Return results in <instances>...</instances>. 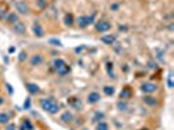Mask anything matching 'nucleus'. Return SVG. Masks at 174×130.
I'll return each instance as SVG.
<instances>
[{"label": "nucleus", "instance_id": "nucleus-1", "mask_svg": "<svg viewBox=\"0 0 174 130\" xmlns=\"http://www.w3.org/2000/svg\"><path fill=\"white\" fill-rule=\"evenodd\" d=\"M41 107H42V109L43 111H46L49 113H51V114H55L59 112V104H58L55 102V99L53 98H47V99H42L41 100Z\"/></svg>", "mask_w": 174, "mask_h": 130}, {"label": "nucleus", "instance_id": "nucleus-2", "mask_svg": "<svg viewBox=\"0 0 174 130\" xmlns=\"http://www.w3.org/2000/svg\"><path fill=\"white\" fill-rule=\"evenodd\" d=\"M54 69L59 76H66V74L69 73V70H71L69 65L64 60H62V59H56L54 61Z\"/></svg>", "mask_w": 174, "mask_h": 130}, {"label": "nucleus", "instance_id": "nucleus-3", "mask_svg": "<svg viewBox=\"0 0 174 130\" xmlns=\"http://www.w3.org/2000/svg\"><path fill=\"white\" fill-rule=\"evenodd\" d=\"M94 17H96V14H92V16H80L77 18V26L80 29H85L86 26L93 24Z\"/></svg>", "mask_w": 174, "mask_h": 130}, {"label": "nucleus", "instance_id": "nucleus-4", "mask_svg": "<svg viewBox=\"0 0 174 130\" xmlns=\"http://www.w3.org/2000/svg\"><path fill=\"white\" fill-rule=\"evenodd\" d=\"M12 30H13V33H16V34H18V35H24L25 31H26V26H25L24 22H21V21H17L16 24H13Z\"/></svg>", "mask_w": 174, "mask_h": 130}, {"label": "nucleus", "instance_id": "nucleus-5", "mask_svg": "<svg viewBox=\"0 0 174 130\" xmlns=\"http://www.w3.org/2000/svg\"><path fill=\"white\" fill-rule=\"evenodd\" d=\"M111 29V25L107 22V21H100V22L96 24V30L98 33H106Z\"/></svg>", "mask_w": 174, "mask_h": 130}, {"label": "nucleus", "instance_id": "nucleus-6", "mask_svg": "<svg viewBox=\"0 0 174 130\" xmlns=\"http://www.w3.org/2000/svg\"><path fill=\"white\" fill-rule=\"evenodd\" d=\"M140 90L146 94H151V92H155L157 90V86L155 83H151V82H146L140 86Z\"/></svg>", "mask_w": 174, "mask_h": 130}, {"label": "nucleus", "instance_id": "nucleus-7", "mask_svg": "<svg viewBox=\"0 0 174 130\" xmlns=\"http://www.w3.org/2000/svg\"><path fill=\"white\" fill-rule=\"evenodd\" d=\"M14 5H16V9H17L18 13H21V14H29V7H28V4L25 2H17Z\"/></svg>", "mask_w": 174, "mask_h": 130}, {"label": "nucleus", "instance_id": "nucleus-8", "mask_svg": "<svg viewBox=\"0 0 174 130\" xmlns=\"http://www.w3.org/2000/svg\"><path fill=\"white\" fill-rule=\"evenodd\" d=\"M115 35L114 34H106V35H102L101 37V42L102 43H105V44H107V46H110V44H113V43L115 42Z\"/></svg>", "mask_w": 174, "mask_h": 130}, {"label": "nucleus", "instance_id": "nucleus-9", "mask_svg": "<svg viewBox=\"0 0 174 130\" xmlns=\"http://www.w3.org/2000/svg\"><path fill=\"white\" fill-rule=\"evenodd\" d=\"M42 61H43L42 55H39V53L33 55L32 59H30V65H32V67H37V65H41L42 64Z\"/></svg>", "mask_w": 174, "mask_h": 130}, {"label": "nucleus", "instance_id": "nucleus-10", "mask_svg": "<svg viewBox=\"0 0 174 130\" xmlns=\"http://www.w3.org/2000/svg\"><path fill=\"white\" fill-rule=\"evenodd\" d=\"M33 33H34L35 37H43V34H45L42 26L38 22H34V25H33Z\"/></svg>", "mask_w": 174, "mask_h": 130}, {"label": "nucleus", "instance_id": "nucleus-11", "mask_svg": "<svg viewBox=\"0 0 174 130\" xmlns=\"http://www.w3.org/2000/svg\"><path fill=\"white\" fill-rule=\"evenodd\" d=\"M8 14V5L5 3H0V20H5Z\"/></svg>", "mask_w": 174, "mask_h": 130}, {"label": "nucleus", "instance_id": "nucleus-12", "mask_svg": "<svg viewBox=\"0 0 174 130\" xmlns=\"http://www.w3.org/2000/svg\"><path fill=\"white\" fill-rule=\"evenodd\" d=\"M143 100H144V103H146L147 105H149V107H156L158 104L157 99H155L153 96H144Z\"/></svg>", "mask_w": 174, "mask_h": 130}, {"label": "nucleus", "instance_id": "nucleus-13", "mask_svg": "<svg viewBox=\"0 0 174 130\" xmlns=\"http://www.w3.org/2000/svg\"><path fill=\"white\" fill-rule=\"evenodd\" d=\"M100 99H101V95H100L98 92H96V91H94V92H90L89 95H88V102H89L90 104L97 103Z\"/></svg>", "mask_w": 174, "mask_h": 130}, {"label": "nucleus", "instance_id": "nucleus-14", "mask_svg": "<svg viewBox=\"0 0 174 130\" xmlns=\"http://www.w3.org/2000/svg\"><path fill=\"white\" fill-rule=\"evenodd\" d=\"M34 126L32 124V121L29 118H24L23 120V124H21V130H33Z\"/></svg>", "mask_w": 174, "mask_h": 130}, {"label": "nucleus", "instance_id": "nucleus-15", "mask_svg": "<svg viewBox=\"0 0 174 130\" xmlns=\"http://www.w3.org/2000/svg\"><path fill=\"white\" fill-rule=\"evenodd\" d=\"M5 20H7V22L8 24H16L17 21H18V17H17V14L16 13H8L7 14V17H5Z\"/></svg>", "mask_w": 174, "mask_h": 130}, {"label": "nucleus", "instance_id": "nucleus-16", "mask_svg": "<svg viewBox=\"0 0 174 130\" xmlns=\"http://www.w3.org/2000/svg\"><path fill=\"white\" fill-rule=\"evenodd\" d=\"M26 90L29 91L33 95V94H38L39 92V87L37 85H34V83H26Z\"/></svg>", "mask_w": 174, "mask_h": 130}, {"label": "nucleus", "instance_id": "nucleus-17", "mask_svg": "<svg viewBox=\"0 0 174 130\" xmlns=\"http://www.w3.org/2000/svg\"><path fill=\"white\" fill-rule=\"evenodd\" d=\"M132 96V91L130 87H125L122 91H120V99H128Z\"/></svg>", "mask_w": 174, "mask_h": 130}, {"label": "nucleus", "instance_id": "nucleus-18", "mask_svg": "<svg viewBox=\"0 0 174 130\" xmlns=\"http://www.w3.org/2000/svg\"><path fill=\"white\" fill-rule=\"evenodd\" d=\"M68 103L74 107V108H80L81 107V100H79L77 98H72L68 100Z\"/></svg>", "mask_w": 174, "mask_h": 130}, {"label": "nucleus", "instance_id": "nucleus-19", "mask_svg": "<svg viewBox=\"0 0 174 130\" xmlns=\"http://www.w3.org/2000/svg\"><path fill=\"white\" fill-rule=\"evenodd\" d=\"M64 24L67 26H72V24H74V16H72L71 13L66 14V17H64Z\"/></svg>", "mask_w": 174, "mask_h": 130}, {"label": "nucleus", "instance_id": "nucleus-20", "mask_svg": "<svg viewBox=\"0 0 174 130\" xmlns=\"http://www.w3.org/2000/svg\"><path fill=\"white\" fill-rule=\"evenodd\" d=\"M104 92H105V95L111 96V95H114L115 89L113 87V86H105V87H104Z\"/></svg>", "mask_w": 174, "mask_h": 130}, {"label": "nucleus", "instance_id": "nucleus-21", "mask_svg": "<svg viewBox=\"0 0 174 130\" xmlns=\"http://www.w3.org/2000/svg\"><path fill=\"white\" fill-rule=\"evenodd\" d=\"M9 116L7 113H0V124H8Z\"/></svg>", "mask_w": 174, "mask_h": 130}, {"label": "nucleus", "instance_id": "nucleus-22", "mask_svg": "<svg viewBox=\"0 0 174 130\" xmlns=\"http://www.w3.org/2000/svg\"><path fill=\"white\" fill-rule=\"evenodd\" d=\"M72 120V114L69 113V112H64L63 114H62V121H64V122H69Z\"/></svg>", "mask_w": 174, "mask_h": 130}, {"label": "nucleus", "instance_id": "nucleus-23", "mask_svg": "<svg viewBox=\"0 0 174 130\" xmlns=\"http://www.w3.org/2000/svg\"><path fill=\"white\" fill-rule=\"evenodd\" d=\"M113 68H114V67H113V63H107V64H106V69H107L109 76L114 78L115 76H114V73H113Z\"/></svg>", "mask_w": 174, "mask_h": 130}, {"label": "nucleus", "instance_id": "nucleus-24", "mask_svg": "<svg viewBox=\"0 0 174 130\" xmlns=\"http://www.w3.org/2000/svg\"><path fill=\"white\" fill-rule=\"evenodd\" d=\"M96 130H109V125L106 124V122H98Z\"/></svg>", "mask_w": 174, "mask_h": 130}, {"label": "nucleus", "instance_id": "nucleus-25", "mask_svg": "<svg viewBox=\"0 0 174 130\" xmlns=\"http://www.w3.org/2000/svg\"><path fill=\"white\" fill-rule=\"evenodd\" d=\"M46 5H47L46 0H38V2H37V7H38V9H43Z\"/></svg>", "mask_w": 174, "mask_h": 130}, {"label": "nucleus", "instance_id": "nucleus-26", "mask_svg": "<svg viewBox=\"0 0 174 130\" xmlns=\"http://www.w3.org/2000/svg\"><path fill=\"white\" fill-rule=\"evenodd\" d=\"M49 43L50 44H54V46H62V42L59 39H50Z\"/></svg>", "mask_w": 174, "mask_h": 130}, {"label": "nucleus", "instance_id": "nucleus-27", "mask_svg": "<svg viewBox=\"0 0 174 130\" xmlns=\"http://www.w3.org/2000/svg\"><path fill=\"white\" fill-rule=\"evenodd\" d=\"M26 57H28L26 52H25V51H21L20 55H18V60H20V61H24V60H26Z\"/></svg>", "mask_w": 174, "mask_h": 130}, {"label": "nucleus", "instance_id": "nucleus-28", "mask_svg": "<svg viewBox=\"0 0 174 130\" xmlns=\"http://www.w3.org/2000/svg\"><path fill=\"white\" fill-rule=\"evenodd\" d=\"M104 118V113H101V112H97L96 113V117H94V121H100L101 122V120Z\"/></svg>", "mask_w": 174, "mask_h": 130}, {"label": "nucleus", "instance_id": "nucleus-29", "mask_svg": "<svg viewBox=\"0 0 174 130\" xmlns=\"http://www.w3.org/2000/svg\"><path fill=\"white\" fill-rule=\"evenodd\" d=\"M168 85H169V87H173V81H171V73H169V77H168Z\"/></svg>", "mask_w": 174, "mask_h": 130}, {"label": "nucleus", "instance_id": "nucleus-30", "mask_svg": "<svg viewBox=\"0 0 174 130\" xmlns=\"http://www.w3.org/2000/svg\"><path fill=\"white\" fill-rule=\"evenodd\" d=\"M25 108H30V99H26V102H25Z\"/></svg>", "mask_w": 174, "mask_h": 130}, {"label": "nucleus", "instance_id": "nucleus-31", "mask_svg": "<svg viewBox=\"0 0 174 130\" xmlns=\"http://www.w3.org/2000/svg\"><path fill=\"white\" fill-rule=\"evenodd\" d=\"M119 105V109H126V104L125 103H118Z\"/></svg>", "mask_w": 174, "mask_h": 130}, {"label": "nucleus", "instance_id": "nucleus-32", "mask_svg": "<svg viewBox=\"0 0 174 130\" xmlns=\"http://www.w3.org/2000/svg\"><path fill=\"white\" fill-rule=\"evenodd\" d=\"M14 128H16V126H14V125H8V130H14Z\"/></svg>", "mask_w": 174, "mask_h": 130}, {"label": "nucleus", "instance_id": "nucleus-33", "mask_svg": "<svg viewBox=\"0 0 174 130\" xmlns=\"http://www.w3.org/2000/svg\"><path fill=\"white\" fill-rule=\"evenodd\" d=\"M118 8V4H114V5H111V9H117Z\"/></svg>", "mask_w": 174, "mask_h": 130}, {"label": "nucleus", "instance_id": "nucleus-34", "mask_svg": "<svg viewBox=\"0 0 174 130\" xmlns=\"http://www.w3.org/2000/svg\"><path fill=\"white\" fill-rule=\"evenodd\" d=\"M3 102H4V100H3V98L0 96V104H3Z\"/></svg>", "mask_w": 174, "mask_h": 130}]
</instances>
